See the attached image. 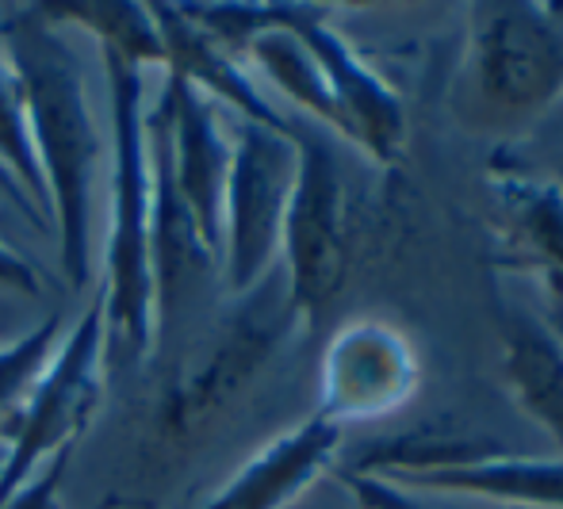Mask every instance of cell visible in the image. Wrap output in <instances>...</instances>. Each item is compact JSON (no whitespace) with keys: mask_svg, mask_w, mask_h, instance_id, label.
<instances>
[{"mask_svg":"<svg viewBox=\"0 0 563 509\" xmlns=\"http://www.w3.org/2000/svg\"><path fill=\"white\" fill-rule=\"evenodd\" d=\"M549 322L556 325V330L563 333V303H552V314H549Z\"/></svg>","mask_w":563,"mask_h":509,"instance_id":"d4e9b609","label":"cell"},{"mask_svg":"<svg viewBox=\"0 0 563 509\" xmlns=\"http://www.w3.org/2000/svg\"><path fill=\"white\" fill-rule=\"evenodd\" d=\"M0 51L12 62L27 108L31 146L43 173L51 230L69 288L85 291L92 280V200L108 139L85 81V62L69 43V27L46 4L20 8L0 23Z\"/></svg>","mask_w":563,"mask_h":509,"instance_id":"6da1fadb","label":"cell"},{"mask_svg":"<svg viewBox=\"0 0 563 509\" xmlns=\"http://www.w3.org/2000/svg\"><path fill=\"white\" fill-rule=\"evenodd\" d=\"M108 330L104 307H89L62 338L54 361L38 376L27 407L8 436V464L0 475V502L20 490L38 467L58 452H74V441L85 433L104 395Z\"/></svg>","mask_w":563,"mask_h":509,"instance_id":"8992f818","label":"cell"},{"mask_svg":"<svg viewBox=\"0 0 563 509\" xmlns=\"http://www.w3.org/2000/svg\"><path fill=\"white\" fill-rule=\"evenodd\" d=\"M345 487L353 490V498L361 509H445V502H438L430 490L407 487V483L384 479V475L349 472Z\"/></svg>","mask_w":563,"mask_h":509,"instance_id":"ffe728a7","label":"cell"},{"mask_svg":"<svg viewBox=\"0 0 563 509\" xmlns=\"http://www.w3.org/2000/svg\"><path fill=\"white\" fill-rule=\"evenodd\" d=\"M422 361L402 330L379 318L349 322L330 338L322 356L319 413L334 425L379 421L418 395Z\"/></svg>","mask_w":563,"mask_h":509,"instance_id":"9c48e42d","label":"cell"},{"mask_svg":"<svg viewBox=\"0 0 563 509\" xmlns=\"http://www.w3.org/2000/svg\"><path fill=\"white\" fill-rule=\"evenodd\" d=\"M296 31L327 74L341 123H345V142H356L376 162L391 165L407 146V111L395 89L353 51L349 38L330 27V8L311 4L299 15Z\"/></svg>","mask_w":563,"mask_h":509,"instance_id":"8fae6325","label":"cell"},{"mask_svg":"<svg viewBox=\"0 0 563 509\" xmlns=\"http://www.w3.org/2000/svg\"><path fill=\"white\" fill-rule=\"evenodd\" d=\"M307 8L311 4H291L288 20L273 31H261L242 54L250 58V66L257 69L265 81H273L296 108H303L307 115L319 119L327 131L345 139V123H341V111L334 103V92H330L327 74H322L319 58H314L311 46H307L296 31L299 15H303Z\"/></svg>","mask_w":563,"mask_h":509,"instance_id":"2e32d148","label":"cell"},{"mask_svg":"<svg viewBox=\"0 0 563 509\" xmlns=\"http://www.w3.org/2000/svg\"><path fill=\"white\" fill-rule=\"evenodd\" d=\"M291 139L299 150V173L284 219L280 268L299 318L314 325L349 273V188L327 131L291 119Z\"/></svg>","mask_w":563,"mask_h":509,"instance_id":"5b68a950","label":"cell"},{"mask_svg":"<svg viewBox=\"0 0 563 509\" xmlns=\"http://www.w3.org/2000/svg\"><path fill=\"white\" fill-rule=\"evenodd\" d=\"M66 467H69V452L51 456L20 490L0 502V509H62V483H66Z\"/></svg>","mask_w":563,"mask_h":509,"instance_id":"44dd1931","label":"cell"},{"mask_svg":"<svg viewBox=\"0 0 563 509\" xmlns=\"http://www.w3.org/2000/svg\"><path fill=\"white\" fill-rule=\"evenodd\" d=\"M146 150H150V284H154V338L157 345L173 338L177 318L200 280L219 268L216 250L203 237L196 214L188 211L177 180H173L169 157L146 119Z\"/></svg>","mask_w":563,"mask_h":509,"instance_id":"30bf717a","label":"cell"},{"mask_svg":"<svg viewBox=\"0 0 563 509\" xmlns=\"http://www.w3.org/2000/svg\"><path fill=\"white\" fill-rule=\"evenodd\" d=\"M299 322L303 318L291 303L280 265L250 291L234 296V307L208 333L200 356L165 395V433L196 436L200 429H208L216 413H223L257 379V372L280 353Z\"/></svg>","mask_w":563,"mask_h":509,"instance_id":"3957f363","label":"cell"},{"mask_svg":"<svg viewBox=\"0 0 563 509\" xmlns=\"http://www.w3.org/2000/svg\"><path fill=\"white\" fill-rule=\"evenodd\" d=\"M4 464H8V444L0 441V475H4Z\"/></svg>","mask_w":563,"mask_h":509,"instance_id":"484cf974","label":"cell"},{"mask_svg":"<svg viewBox=\"0 0 563 509\" xmlns=\"http://www.w3.org/2000/svg\"><path fill=\"white\" fill-rule=\"evenodd\" d=\"M345 429L322 413L276 436L203 509H288L334 464Z\"/></svg>","mask_w":563,"mask_h":509,"instance_id":"4fadbf2b","label":"cell"},{"mask_svg":"<svg viewBox=\"0 0 563 509\" xmlns=\"http://www.w3.org/2000/svg\"><path fill=\"white\" fill-rule=\"evenodd\" d=\"M150 15L157 23L162 35V54H165V74H177L180 81H188L192 89H200L208 100L223 103V108L238 111V119L245 123L273 126V131H291V119L268 103L265 92L253 85L250 69L227 54L216 38H208L185 12L180 4H150Z\"/></svg>","mask_w":563,"mask_h":509,"instance_id":"7c38bea8","label":"cell"},{"mask_svg":"<svg viewBox=\"0 0 563 509\" xmlns=\"http://www.w3.org/2000/svg\"><path fill=\"white\" fill-rule=\"evenodd\" d=\"M108 74V245H104V330L115 361L139 364L154 345L150 284V150L146 66L100 51Z\"/></svg>","mask_w":563,"mask_h":509,"instance_id":"7a4b0ae2","label":"cell"},{"mask_svg":"<svg viewBox=\"0 0 563 509\" xmlns=\"http://www.w3.org/2000/svg\"><path fill=\"white\" fill-rule=\"evenodd\" d=\"M46 12L66 27L85 31L97 38L100 51H115L139 66H165L162 35L150 15V4L131 0H69V4H46Z\"/></svg>","mask_w":563,"mask_h":509,"instance_id":"e0dca14e","label":"cell"},{"mask_svg":"<svg viewBox=\"0 0 563 509\" xmlns=\"http://www.w3.org/2000/svg\"><path fill=\"white\" fill-rule=\"evenodd\" d=\"M472 62L490 108L514 115L549 108L563 92V15L526 0L479 4Z\"/></svg>","mask_w":563,"mask_h":509,"instance_id":"ba28073f","label":"cell"},{"mask_svg":"<svg viewBox=\"0 0 563 509\" xmlns=\"http://www.w3.org/2000/svg\"><path fill=\"white\" fill-rule=\"evenodd\" d=\"M0 196H4V203L12 207V211H20L23 219L31 222V226L46 230V222L38 219V211H35V207H31V200H27V196L20 192V185H15V180L8 177V169H4V165H0Z\"/></svg>","mask_w":563,"mask_h":509,"instance_id":"603a6c76","label":"cell"},{"mask_svg":"<svg viewBox=\"0 0 563 509\" xmlns=\"http://www.w3.org/2000/svg\"><path fill=\"white\" fill-rule=\"evenodd\" d=\"M503 368L518 407L563 449V333L533 310H503Z\"/></svg>","mask_w":563,"mask_h":509,"instance_id":"9a60e30c","label":"cell"},{"mask_svg":"<svg viewBox=\"0 0 563 509\" xmlns=\"http://www.w3.org/2000/svg\"><path fill=\"white\" fill-rule=\"evenodd\" d=\"M43 280L38 273L12 250V245L0 242V296H20V299H38Z\"/></svg>","mask_w":563,"mask_h":509,"instance_id":"7402d4cb","label":"cell"},{"mask_svg":"<svg viewBox=\"0 0 563 509\" xmlns=\"http://www.w3.org/2000/svg\"><path fill=\"white\" fill-rule=\"evenodd\" d=\"M0 200H4V196H0Z\"/></svg>","mask_w":563,"mask_h":509,"instance_id":"4316f807","label":"cell"},{"mask_svg":"<svg viewBox=\"0 0 563 509\" xmlns=\"http://www.w3.org/2000/svg\"><path fill=\"white\" fill-rule=\"evenodd\" d=\"M12 318H15V307L8 303V296H0V325L12 322Z\"/></svg>","mask_w":563,"mask_h":509,"instance_id":"cb8c5ba5","label":"cell"},{"mask_svg":"<svg viewBox=\"0 0 563 509\" xmlns=\"http://www.w3.org/2000/svg\"><path fill=\"white\" fill-rule=\"evenodd\" d=\"M296 173L299 150L291 131L238 119L230 131V173L219 226V265L234 296L250 291L280 265V237Z\"/></svg>","mask_w":563,"mask_h":509,"instance_id":"277c9868","label":"cell"},{"mask_svg":"<svg viewBox=\"0 0 563 509\" xmlns=\"http://www.w3.org/2000/svg\"><path fill=\"white\" fill-rule=\"evenodd\" d=\"M353 472L430 495L495 498L510 509H563V456H510L456 441H384Z\"/></svg>","mask_w":563,"mask_h":509,"instance_id":"52a82bcc","label":"cell"},{"mask_svg":"<svg viewBox=\"0 0 563 509\" xmlns=\"http://www.w3.org/2000/svg\"><path fill=\"white\" fill-rule=\"evenodd\" d=\"M62 338H66V318L46 314L43 322L27 325V330H20L12 341L0 345V441L4 444L12 436L23 407H27L38 376L58 353Z\"/></svg>","mask_w":563,"mask_h":509,"instance_id":"ac0fdd59","label":"cell"},{"mask_svg":"<svg viewBox=\"0 0 563 509\" xmlns=\"http://www.w3.org/2000/svg\"><path fill=\"white\" fill-rule=\"evenodd\" d=\"M0 165L8 169V177L20 185V192L27 196L31 207L38 211V219L51 230V203H46L43 173H38V157L31 146L27 131V108H23V89L15 77L12 62L0 51Z\"/></svg>","mask_w":563,"mask_h":509,"instance_id":"d6986e66","label":"cell"},{"mask_svg":"<svg viewBox=\"0 0 563 509\" xmlns=\"http://www.w3.org/2000/svg\"><path fill=\"white\" fill-rule=\"evenodd\" d=\"M490 185L510 261L533 268L552 303H563V188L514 169H498Z\"/></svg>","mask_w":563,"mask_h":509,"instance_id":"5bb4252c","label":"cell"}]
</instances>
